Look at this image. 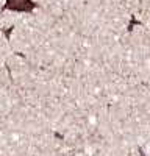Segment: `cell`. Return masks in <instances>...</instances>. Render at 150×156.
Here are the masks:
<instances>
[{
	"mask_svg": "<svg viewBox=\"0 0 150 156\" xmlns=\"http://www.w3.org/2000/svg\"><path fill=\"white\" fill-rule=\"evenodd\" d=\"M38 5L33 0H5V5L2 9L17 11V12H31Z\"/></svg>",
	"mask_w": 150,
	"mask_h": 156,
	"instance_id": "6da1fadb",
	"label": "cell"
},
{
	"mask_svg": "<svg viewBox=\"0 0 150 156\" xmlns=\"http://www.w3.org/2000/svg\"><path fill=\"white\" fill-rule=\"evenodd\" d=\"M139 154H141V156H145V153L142 151V148H139Z\"/></svg>",
	"mask_w": 150,
	"mask_h": 156,
	"instance_id": "7a4b0ae2",
	"label": "cell"
}]
</instances>
